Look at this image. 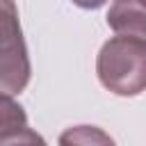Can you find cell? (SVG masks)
Segmentation results:
<instances>
[{
  "mask_svg": "<svg viewBox=\"0 0 146 146\" xmlns=\"http://www.w3.org/2000/svg\"><path fill=\"white\" fill-rule=\"evenodd\" d=\"M96 73L100 84L116 96H139L146 91V39L119 34L103 43Z\"/></svg>",
  "mask_w": 146,
  "mask_h": 146,
  "instance_id": "6da1fadb",
  "label": "cell"
},
{
  "mask_svg": "<svg viewBox=\"0 0 146 146\" xmlns=\"http://www.w3.org/2000/svg\"><path fill=\"white\" fill-rule=\"evenodd\" d=\"M30 57L23 39L0 46V91L2 94H21L30 82Z\"/></svg>",
  "mask_w": 146,
  "mask_h": 146,
  "instance_id": "7a4b0ae2",
  "label": "cell"
},
{
  "mask_svg": "<svg viewBox=\"0 0 146 146\" xmlns=\"http://www.w3.org/2000/svg\"><path fill=\"white\" fill-rule=\"evenodd\" d=\"M107 25L116 34L146 39V5L141 0H114L107 11Z\"/></svg>",
  "mask_w": 146,
  "mask_h": 146,
  "instance_id": "3957f363",
  "label": "cell"
},
{
  "mask_svg": "<svg viewBox=\"0 0 146 146\" xmlns=\"http://www.w3.org/2000/svg\"><path fill=\"white\" fill-rule=\"evenodd\" d=\"M27 125V114L25 110L11 98V94L0 91V137L14 130H21Z\"/></svg>",
  "mask_w": 146,
  "mask_h": 146,
  "instance_id": "277c9868",
  "label": "cell"
},
{
  "mask_svg": "<svg viewBox=\"0 0 146 146\" xmlns=\"http://www.w3.org/2000/svg\"><path fill=\"white\" fill-rule=\"evenodd\" d=\"M23 39V30L18 23V9L14 0H0V46Z\"/></svg>",
  "mask_w": 146,
  "mask_h": 146,
  "instance_id": "5b68a950",
  "label": "cell"
},
{
  "mask_svg": "<svg viewBox=\"0 0 146 146\" xmlns=\"http://www.w3.org/2000/svg\"><path fill=\"white\" fill-rule=\"evenodd\" d=\"M62 144H89V141H100V144H112V139L107 135H103L100 130L96 128H89V125H78L75 130H68L59 137Z\"/></svg>",
  "mask_w": 146,
  "mask_h": 146,
  "instance_id": "8992f818",
  "label": "cell"
},
{
  "mask_svg": "<svg viewBox=\"0 0 146 146\" xmlns=\"http://www.w3.org/2000/svg\"><path fill=\"white\" fill-rule=\"evenodd\" d=\"M14 141H43L39 135H34L27 125L21 128V130H14V132H7L0 137V144H14Z\"/></svg>",
  "mask_w": 146,
  "mask_h": 146,
  "instance_id": "52a82bcc",
  "label": "cell"
},
{
  "mask_svg": "<svg viewBox=\"0 0 146 146\" xmlns=\"http://www.w3.org/2000/svg\"><path fill=\"white\" fill-rule=\"evenodd\" d=\"M107 0H73V5H78V7H82V9H98V7H103Z\"/></svg>",
  "mask_w": 146,
  "mask_h": 146,
  "instance_id": "ba28073f",
  "label": "cell"
},
{
  "mask_svg": "<svg viewBox=\"0 0 146 146\" xmlns=\"http://www.w3.org/2000/svg\"><path fill=\"white\" fill-rule=\"evenodd\" d=\"M141 2H144V5H146V0H141Z\"/></svg>",
  "mask_w": 146,
  "mask_h": 146,
  "instance_id": "9c48e42d",
  "label": "cell"
}]
</instances>
